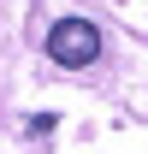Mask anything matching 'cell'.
<instances>
[{
  "instance_id": "6da1fadb",
  "label": "cell",
  "mask_w": 148,
  "mask_h": 154,
  "mask_svg": "<svg viewBox=\"0 0 148 154\" xmlns=\"http://www.w3.org/2000/svg\"><path fill=\"white\" fill-rule=\"evenodd\" d=\"M101 54V30L83 18H59L54 30H48V59H59V65H89V59Z\"/></svg>"
}]
</instances>
